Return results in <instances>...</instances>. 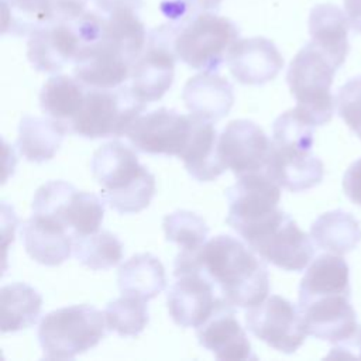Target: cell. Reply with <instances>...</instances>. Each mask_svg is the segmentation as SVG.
Returning a JSON list of instances; mask_svg holds the SVG:
<instances>
[{"label":"cell","mask_w":361,"mask_h":361,"mask_svg":"<svg viewBox=\"0 0 361 361\" xmlns=\"http://www.w3.org/2000/svg\"><path fill=\"white\" fill-rule=\"evenodd\" d=\"M255 251L240 240L219 234L196 251H180L175 259V275L196 269L234 307H252L267 299L269 275Z\"/></svg>","instance_id":"1"},{"label":"cell","mask_w":361,"mask_h":361,"mask_svg":"<svg viewBox=\"0 0 361 361\" xmlns=\"http://www.w3.org/2000/svg\"><path fill=\"white\" fill-rule=\"evenodd\" d=\"M90 168L103 200L121 214L147 209L155 195L154 175L120 141H110L96 149Z\"/></svg>","instance_id":"2"},{"label":"cell","mask_w":361,"mask_h":361,"mask_svg":"<svg viewBox=\"0 0 361 361\" xmlns=\"http://www.w3.org/2000/svg\"><path fill=\"white\" fill-rule=\"evenodd\" d=\"M238 27L227 17L212 11H196L176 23L175 54L188 66L214 72L238 39Z\"/></svg>","instance_id":"3"},{"label":"cell","mask_w":361,"mask_h":361,"mask_svg":"<svg viewBox=\"0 0 361 361\" xmlns=\"http://www.w3.org/2000/svg\"><path fill=\"white\" fill-rule=\"evenodd\" d=\"M106 317L90 305L49 312L38 327V341L48 360H69L97 345L106 333Z\"/></svg>","instance_id":"4"},{"label":"cell","mask_w":361,"mask_h":361,"mask_svg":"<svg viewBox=\"0 0 361 361\" xmlns=\"http://www.w3.org/2000/svg\"><path fill=\"white\" fill-rule=\"evenodd\" d=\"M337 68L312 41L290 61L286 82L296 107L316 126L329 123L333 117L334 99L330 87Z\"/></svg>","instance_id":"5"},{"label":"cell","mask_w":361,"mask_h":361,"mask_svg":"<svg viewBox=\"0 0 361 361\" xmlns=\"http://www.w3.org/2000/svg\"><path fill=\"white\" fill-rule=\"evenodd\" d=\"M144 107L145 103L130 86H118L114 90L92 87L86 90L82 109L69 126L75 134L90 140L121 137Z\"/></svg>","instance_id":"6"},{"label":"cell","mask_w":361,"mask_h":361,"mask_svg":"<svg viewBox=\"0 0 361 361\" xmlns=\"http://www.w3.org/2000/svg\"><path fill=\"white\" fill-rule=\"evenodd\" d=\"M228 213L226 223L247 241L278 216L281 186L267 172L240 175L227 189Z\"/></svg>","instance_id":"7"},{"label":"cell","mask_w":361,"mask_h":361,"mask_svg":"<svg viewBox=\"0 0 361 361\" xmlns=\"http://www.w3.org/2000/svg\"><path fill=\"white\" fill-rule=\"evenodd\" d=\"M176 23L148 32L147 45L134 62L130 75L131 92L145 104L159 100L172 86L175 75Z\"/></svg>","instance_id":"8"},{"label":"cell","mask_w":361,"mask_h":361,"mask_svg":"<svg viewBox=\"0 0 361 361\" xmlns=\"http://www.w3.org/2000/svg\"><path fill=\"white\" fill-rule=\"evenodd\" d=\"M245 243L262 259L285 271L305 269L314 255L310 237L283 210Z\"/></svg>","instance_id":"9"},{"label":"cell","mask_w":361,"mask_h":361,"mask_svg":"<svg viewBox=\"0 0 361 361\" xmlns=\"http://www.w3.org/2000/svg\"><path fill=\"white\" fill-rule=\"evenodd\" d=\"M245 323L257 338L285 354L295 353L307 336L299 307L279 295L248 307Z\"/></svg>","instance_id":"10"},{"label":"cell","mask_w":361,"mask_h":361,"mask_svg":"<svg viewBox=\"0 0 361 361\" xmlns=\"http://www.w3.org/2000/svg\"><path fill=\"white\" fill-rule=\"evenodd\" d=\"M192 128V114L185 116L176 110L161 107L147 114H140L124 135L141 152L179 158L189 142Z\"/></svg>","instance_id":"11"},{"label":"cell","mask_w":361,"mask_h":361,"mask_svg":"<svg viewBox=\"0 0 361 361\" xmlns=\"http://www.w3.org/2000/svg\"><path fill=\"white\" fill-rule=\"evenodd\" d=\"M73 75L89 87L114 89L131 75L134 62L127 52L110 35L103 32L100 38L80 48L75 58Z\"/></svg>","instance_id":"12"},{"label":"cell","mask_w":361,"mask_h":361,"mask_svg":"<svg viewBox=\"0 0 361 361\" xmlns=\"http://www.w3.org/2000/svg\"><path fill=\"white\" fill-rule=\"evenodd\" d=\"M269 149V138L258 124L250 120H233L219 135L220 164L237 176L265 168Z\"/></svg>","instance_id":"13"},{"label":"cell","mask_w":361,"mask_h":361,"mask_svg":"<svg viewBox=\"0 0 361 361\" xmlns=\"http://www.w3.org/2000/svg\"><path fill=\"white\" fill-rule=\"evenodd\" d=\"M175 276L178 279L166 296L169 316L180 327L197 329L213 314L221 296L216 293L214 285L196 269Z\"/></svg>","instance_id":"14"},{"label":"cell","mask_w":361,"mask_h":361,"mask_svg":"<svg viewBox=\"0 0 361 361\" xmlns=\"http://www.w3.org/2000/svg\"><path fill=\"white\" fill-rule=\"evenodd\" d=\"M80 49V37L73 21H52L30 34L27 56L39 72L54 73L73 62Z\"/></svg>","instance_id":"15"},{"label":"cell","mask_w":361,"mask_h":361,"mask_svg":"<svg viewBox=\"0 0 361 361\" xmlns=\"http://www.w3.org/2000/svg\"><path fill=\"white\" fill-rule=\"evenodd\" d=\"M351 295H329L299 305L307 336L337 344L355 329L357 314L350 303Z\"/></svg>","instance_id":"16"},{"label":"cell","mask_w":361,"mask_h":361,"mask_svg":"<svg viewBox=\"0 0 361 361\" xmlns=\"http://www.w3.org/2000/svg\"><path fill=\"white\" fill-rule=\"evenodd\" d=\"M226 62L234 79L243 85H264L275 79L283 68L281 52L264 37L238 38Z\"/></svg>","instance_id":"17"},{"label":"cell","mask_w":361,"mask_h":361,"mask_svg":"<svg viewBox=\"0 0 361 361\" xmlns=\"http://www.w3.org/2000/svg\"><path fill=\"white\" fill-rule=\"evenodd\" d=\"M265 172L281 188L289 192H303L323 180L324 165L312 154V149L271 141Z\"/></svg>","instance_id":"18"},{"label":"cell","mask_w":361,"mask_h":361,"mask_svg":"<svg viewBox=\"0 0 361 361\" xmlns=\"http://www.w3.org/2000/svg\"><path fill=\"white\" fill-rule=\"evenodd\" d=\"M199 344L219 360H247L252 355L251 343L234 316V306L223 298L213 314L197 327Z\"/></svg>","instance_id":"19"},{"label":"cell","mask_w":361,"mask_h":361,"mask_svg":"<svg viewBox=\"0 0 361 361\" xmlns=\"http://www.w3.org/2000/svg\"><path fill=\"white\" fill-rule=\"evenodd\" d=\"M23 241L27 254L38 264L56 267L69 258L73 250V235L59 221L34 214L23 224Z\"/></svg>","instance_id":"20"},{"label":"cell","mask_w":361,"mask_h":361,"mask_svg":"<svg viewBox=\"0 0 361 361\" xmlns=\"http://www.w3.org/2000/svg\"><path fill=\"white\" fill-rule=\"evenodd\" d=\"M182 99L192 114L214 123L226 117L233 107L234 89L223 76L202 72L185 83Z\"/></svg>","instance_id":"21"},{"label":"cell","mask_w":361,"mask_h":361,"mask_svg":"<svg viewBox=\"0 0 361 361\" xmlns=\"http://www.w3.org/2000/svg\"><path fill=\"white\" fill-rule=\"evenodd\" d=\"M347 14L336 4H317L309 14V34L312 42L327 55L338 69L350 52Z\"/></svg>","instance_id":"22"},{"label":"cell","mask_w":361,"mask_h":361,"mask_svg":"<svg viewBox=\"0 0 361 361\" xmlns=\"http://www.w3.org/2000/svg\"><path fill=\"white\" fill-rule=\"evenodd\" d=\"M192 114V113H190ZM193 116V128L186 148L179 157L188 172L200 182H210L226 169L217 155L219 137L213 121Z\"/></svg>","instance_id":"23"},{"label":"cell","mask_w":361,"mask_h":361,"mask_svg":"<svg viewBox=\"0 0 361 361\" xmlns=\"http://www.w3.org/2000/svg\"><path fill=\"white\" fill-rule=\"evenodd\" d=\"M351 295L350 269L340 255L323 254L305 272L299 285V305L329 295Z\"/></svg>","instance_id":"24"},{"label":"cell","mask_w":361,"mask_h":361,"mask_svg":"<svg viewBox=\"0 0 361 361\" xmlns=\"http://www.w3.org/2000/svg\"><path fill=\"white\" fill-rule=\"evenodd\" d=\"M66 131L68 126L52 117L24 116L18 127V151L31 162L48 161L59 149Z\"/></svg>","instance_id":"25"},{"label":"cell","mask_w":361,"mask_h":361,"mask_svg":"<svg viewBox=\"0 0 361 361\" xmlns=\"http://www.w3.org/2000/svg\"><path fill=\"white\" fill-rule=\"evenodd\" d=\"M117 285L123 295L151 300L166 286L164 265L152 254H137L120 265Z\"/></svg>","instance_id":"26"},{"label":"cell","mask_w":361,"mask_h":361,"mask_svg":"<svg viewBox=\"0 0 361 361\" xmlns=\"http://www.w3.org/2000/svg\"><path fill=\"white\" fill-rule=\"evenodd\" d=\"M42 309V296L37 289L13 282L0 289V327L3 333L28 329L37 323Z\"/></svg>","instance_id":"27"},{"label":"cell","mask_w":361,"mask_h":361,"mask_svg":"<svg viewBox=\"0 0 361 361\" xmlns=\"http://www.w3.org/2000/svg\"><path fill=\"white\" fill-rule=\"evenodd\" d=\"M310 235L322 250L344 255L360 244L361 227L351 213L337 209L320 214L310 227Z\"/></svg>","instance_id":"28"},{"label":"cell","mask_w":361,"mask_h":361,"mask_svg":"<svg viewBox=\"0 0 361 361\" xmlns=\"http://www.w3.org/2000/svg\"><path fill=\"white\" fill-rule=\"evenodd\" d=\"M85 93L82 83L76 78L56 75L44 83L39 93V104L49 117L62 123L69 120L71 123L82 109Z\"/></svg>","instance_id":"29"},{"label":"cell","mask_w":361,"mask_h":361,"mask_svg":"<svg viewBox=\"0 0 361 361\" xmlns=\"http://www.w3.org/2000/svg\"><path fill=\"white\" fill-rule=\"evenodd\" d=\"M104 206L94 193L85 190H75L63 206L58 220L73 235L85 237L99 231L103 221Z\"/></svg>","instance_id":"30"},{"label":"cell","mask_w":361,"mask_h":361,"mask_svg":"<svg viewBox=\"0 0 361 361\" xmlns=\"http://www.w3.org/2000/svg\"><path fill=\"white\" fill-rule=\"evenodd\" d=\"M75 258L93 271H104L117 265L123 258V244L110 231H97L73 238Z\"/></svg>","instance_id":"31"},{"label":"cell","mask_w":361,"mask_h":361,"mask_svg":"<svg viewBox=\"0 0 361 361\" xmlns=\"http://www.w3.org/2000/svg\"><path fill=\"white\" fill-rule=\"evenodd\" d=\"M145 302L133 295H121L109 302L104 309L107 329L123 337L140 334L147 327L149 319Z\"/></svg>","instance_id":"32"},{"label":"cell","mask_w":361,"mask_h":361,"mask_svg":"<svg viewBox=\"0 0 361 361\" xmlns=\"http://www.w3.org/2000/svg\"><path fill=\"white\" fill-rule=\"evenodd\" d=\"M165 238L178 244L182 251L199 250L207 238L209 226L193 212L176 210L166 214L162 221Z\"/></svg>","instance_id":"33"},{"label":"cell","mask_w":361,"mask_h":361,"mask_svg":"<svg viewBox=\"0 0 361 361\" xmlns=\"http://www.w3.org/2000/svg\"><path fill=\"white\" fill-rule=\"evenodd\" d=\"M316 124L298 107L282 113L272 127V142L279 145H296L312 149Z\"/></svg>","instance_id":"34"},{"label":"cell","mask_w":361,"mask_h":361,"mask_svg":"<svg viewBox=\"0 0 361 361\" xmlns=\"http://www.w3.org/2000/svg\"><path fill=\"white\" fill-rule=\"evenodd\" d=\"M338 116L361 140V76L347 80L336 94Z\"/></svg>","instance_id":"35"},{"label":"cell","mask_w":361,"mask_h":361,"mask_svg":"<svg viewBox=\"0 0 361 361\" xmlns=\"http://www.w3.org/2000/svg\"><path fill=\"white\" fill-rule=\"evenodd\" d=\"M89 0H52L51 17L52 21H75L85 11Z\"/></svg>","instance_id":"36"},{"label":"cell","mask_w":361,"mask_h":361,"mask_svg":"<svg viewBox=\"0 0 361 361\" xmlns=\"http://www.w3.org/2000/svg\"><path fill=\"white\" fill-rule=\"evenodd\" d=\"M343 189L353 203L361 206V158L354 161L344 172Z\"/></svg>","instance_id":"37"},{"label":"cell","mask_w":361,"mask_h":361,"mask_svg":"<svg viewBox=\"0 0 361 361\" xmlns=\"http://www.w3.org/2000/svg\"><path fill=\"white\" fill-rule=\"evenodd\" d=\"M327 357L333 358H360L361 360V326L345 340L336 344Z\"/></svg>","instance_id":"38"},{"label":"cell","mask_w":361,"mask_h":361,"mask_svg":"<svg viewBox=\"0 0 361 361\" xmlns=\"http://www.w3.org/2000/svg\"><path fill=\"white\" fill-rule=\"evenodd\" d=\"M93 3L99 8V11L107 14L114 10H123V8L138 11L142 1L141 0H93Z\"/></svg>","instance_id":"39"},{"label":"cell","mask_w":361,"mask_h":361,"mask_svg":"<svg viewBox=\"0 0 361 361\" xmlns=\"http://www.w3.org/2000/svg\"><path fill=\"white\" fill-rule=\"evenodd\" d=\"M344 10L348 17L350 25L354 31L361 32V0H343Z\"/></svg>","instance_id":"40"},{"label":"cell","mask_w":361,"mask_h":361,"mask_svg":"<svg viewBox=\"0 0 361 361\" xmlns=\"http://www.w3.org/2000/svg\"><path fill=\"white\" fill-rule=\"evenodd\" d=\"M193 11H212L216 10L221 0H186Z\"/></svg>","instance_id":"41"}]
</instances>
